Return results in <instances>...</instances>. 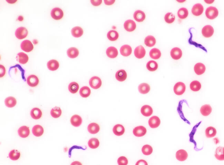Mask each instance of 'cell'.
<instances>
[{
	"label": "cell",
	"instance_id": "cell-1",
	"mask_svg": "<svg viewBox=\"0 0 224 165\" xmlns=\"http://www.w3.org/2000/svg\"><path fill=\"white\" fill-rule=\"evenodd\" d=\"M206 16L209 19H214L218 16V10L215 7H210L207 8L205 11Z\"/></svg>",
	"mask_w": 224,
	"mask_h": 165
},
{
	"label": "cell",
	"instance_id": "cell-2",
	"mask_svg": "<svg viewBox=\"0 0 224 165\" xmlns=\"http://www.w3.org/2000/svg\"><path fill=\"white\" fill-rule=\"evenodd\" d=\"M28 31L27 29L24 27L18 28L15 32L16 37L19 40H22L26 38L28 35Z\"/></svg>",
	"mask_w": 224,
	"mask_h": 165
},
{
	"label": "cell",
	"instance_id": "cell-3",
	"mask_svg": "<svg viewBox=\"0 0 224 165\" xmlns=\"http://www.w3.org/2000/svg\"><path fill=\"white\" fill-rule=\"evenodd\" d=\"M51 16L55 20H60L63 18L64 13L63 11L59 8H55L52 10Z\"/></svg>",
	"mask_w": 224,
	"mask_h": 165
},
{
	"label": "cell",
	"instance_id": "cell-4",
	"mask_svg": "<svg viewBox=\"0 0 224 165\" xmlns=\"http://www.w3.org/2000/svg\"><path fill=\"white\" fill-rule=\"evenodd\" d=\"M174 89V91L176 95H182L185 91L186 86L184 83L179 82L175 85Z\"/></svg>",
	"mask_w": 224,
	"mask_h": 165
},
{
	"label": "cell",
	"instance_id": "cell-5",
	"mask_svg": "<svg viewBox=\"0 0 224 165\" xmlns=\"http://www.w3.org/2000/svg\"><path fill=\"white\" fill-rule=\"evenodd\" d=\"M21 48L23 51L29 52L33 49V45L30 41L25 40L21 43Z\"/></svg>",
	"mask_w": 224,
	"mask_h": 165
},
{
	"label": "cell",
	"instance_id": "cell-6",
	"mask_svg": "<svg viewBox=\"0 0 224 165\" xmlns=\"http://www.w3.org/2000/svg\"><path fill=\"white\" fill-rule=\"evenodd\" d=\"M90 86L93 89H98L101 86V80L99 77L93 76L90 79Z\"/></svg>",
	"mask_w": 224,
	"mask_h": 165
},
{
	"label": "cell",
	"instance_id": "cell-7",
	"mask_svg": "<svg viewBox=\"0 0 224 165\" xmlns=\"http://www.w3.org/2000/svg\"><path fill=\"white\" fill-rule=\"evenodd\" d=\"M214 32V28L210 25L205 26L202 29V34L205 37H210L212 36Z\"/></svg>",
	"mask_w": 224,
	"mask_h": 165
},
{
	"label": "cell",
	"instance_id": "cell-8",
	"mask_svg": "<svg viewBox=\"0 0 224 165\" xmlns=\"http://www.w3.org/2000/svg\"><path fill=\"white\" fill-rule=\"evenodd\" d=\"M203 11V7L201 4H194L192 9V13L195 16H199L202 14Z\"/></svg>",
	"mask_w": 224,
	"mask_h": 165
},
{
	"label": "cell",
	"instance_id": "cell-9",
	"mask_svg": "<svg viewBox=\"0 0 224 165\" xmlns=\"http://www.w3.org/2000/svg\"><path fill=\"white\" fill-rule=\"evenodd\" d=\"M39 82V79L36 76L31 75L28 77L27 83L29 86L35 87L38 84Z\"/></svg>",
	"mask_w": 224,
	"mask_h": 165
},
{
	"label": "cell",
	"instance_id": "cell-10",
	"mask_svg": "<svg viewBox=\"0 0 224 165\" xmlns=\"http://www.w3.org/2000/svg\"><path fill=\"white\" fill-rule=\"evenodd\" d=\"M146 51L143 46H139L135 49L134 54L135 56L137 59H141L145 56Z\"/></svg>",
	"mask_w": 224,
	"mask_h": 165
},
{
	"label": "cell",
	"instance_id": "cell-11",
	"mask_svg": "<svg viewBox=\"0 0 224 165\" xmlns=\"http://www.w3.org/2000/svg\"><path fill=\"white\" fill-rule=\"evenodd\" d=\"M146 129L143 126H138L136 127L133 130V134L135 136L137 137H141L146 134Z\"/></svg>",
	"mask_w": 224,
	"mask_h": 165
},
{
	"label": "cell",
	"instance_id": "cell-12",
	"mask_svg": "<svg viewBox=\"0 0 224 165\" xmlns=\"http://www.w3.org/2000/svg\"><path fill=\"white\" fill-rule=\"evenodd\" d=\"M124 27L127 31L132 32L135 30L136 27L135 23L132 20H127L124 24Z\"/></svg>",
	"mask_w": 224,
	"mask_h": 165
},
{
	"label": "cell",
	"instance_id": "cell-13",
	"mask_svg": "<svg viewBox=\"0 0 224 165\" xmlns=\"http://www.w3.org/2000/svg\"><path fill=\"white\" fill-rule=\"evenodd\" d=\"M82 120L81 116L77 115H74L70 119V123L75 127H78L82 124Z\"/></svg>",
	"mask_w": 224,
	"mask_h": 165
},
{
	"label": "cell",
	"instance_id": "cell-14",
	"mask_svg": "<svg viewBox=\"0 0 224 165\" xmlns=\"http://www.w3.org/2000/svg\"><path fill=\"white\" fill-rule=\"evenodd\" d=\"M149 126L152 128H156L160 124V120L156 116L151 117L149 121Z\"/></svg>",
	"mask_w": 224,
	"mask_h": 165
},
{
	"label": "cell",
	"instance_id": "cell-15",
	"mask_svg": "<svg viewBox=\"0 0 224 165\" xmlns=\"http://www.w3.org/2000/svg\"><path fill=\"white\" fill-rule=\"evenodd\" d=\"M170 55L174 59L178 60L182 57V51L179 48H174L171 50Z\"/></svg>",
	"mask_w": 224,
	"mask_h": 165
},
{
	"label": "cell",
	"instance_id": "cell-16",
	"mask_svg": "<svg viewBox=\"0 0 224 165\" xmlns=\"http://www.w3.org/2000/svg\"><path fill=\"white\" fill-rule=\"evenodd\" d=\"M176 158L179 161H184L187 159L188 157V154L184 150H179L176 152Z\"/></svg>",
	"mask_w": 224,
	"mask_h": 165
},
{
	"label": "cell",
	"instance_id": "cell-17",
	"mask_svg": "<svg viewBox=\"0 0 224 165\" xmlns=\"http://www.w3.org/2000/svg\"><path fill=\"white\" fill-rule=\"evenodd\" d=\"M47 66L50 71H55L59 67V63L56 60H51L47 62Z\"/></svg>",
	"mask_w": 224,
	"mask_h": 165
},
{
	"label": "cell",
	"instance_id": "cell-18",
	"mask_svg": "<svg viewBox=\"0 0 224 165\" xmlns=\"http://www.w3.org/2000/svg\"><path fill=\"white\" fill-rule=\"evenodd\" d=\"M120 54L124 57L129 56L132 53V49L131 46L128 45L122 46L120 49Z\"/></svg>",
	"mask_w": 224,
	"mask_h": 165
},
{
	"label": "cell",
	"instance_id": "cell-19",
	"mask_svg": "<svg viewBox=\"0 0 224 165\" xmlns=\"http://www.w3.org/2000/svg\"><path fill=\"white\" fill-rule=\"evenodd\" d=\"M18 134L21 138H27L30 134L29 128L26 126H23L20 127L18 130Z\"/></svg>",
	"mask_w": 224,
	"mask_h": 165
},
{
	"label": "cell",
	"instance_id": "cell-20",
	"mask_svg": "<svg viewBox=\"0 0 224 165\" xmlns=\"http://www.w3.org/2000/svg\"><path fill=\"white\" fill-rule=\"evenodd\" d=\"M32 132L36 137H39L43 135L44 132V130L42 126L39 125H36L33 127Z\"/></svg>",
	"mask_w": 224,
	"mask_h": 165
},
{
	"label": "cell",
	"instance_id": "cell-21",
	"mask_svg": "<svg viewBox=\"0 0 224 165\" xmlns=\"http://www.w3.org/2000/svg\"><path fill=\"white\" fill-rule=\"evenodd\" d=\"M215 157L218 160L220 161L224 160V147H218L216 149Z\"/></svg>",
	"mask_w": 224,
	"mask_h": 165
},
{
	"label": "cell",
	"instance_id": "cell-22",
	"mask_svg": "<svg viewBox=\"0 0 224 165\" xmlns=\"http://www.w3.org/2000/svg\"><path fill=\"white\" fill-rule=\"evenodd\" d=\"M134 18L137 22H143L145 19V13L141 10L136 11L134 14Z\"/></svg>",
	"mask_w": 224,
	"mask_h": 165
},
{
	"label": "cell",
	"instance_id": "cell-23",
	"mask_svg": "<svg viewBox=\"0 0 224 165\" xmlns=\"http://www.w3.org/2000/svg\"><path fill=\"white\" fill-rule=\"evenodd\" d=\"M206 67L204 64L201 63H198L194 66V70L196 74L200 75L205 72Z\"/></svg>",
	"mask_w": 224,
	"mask_h": 165
},
{
	"label": "cell",
	"instance_id": "cell-24",
	"mask_svg": "<svg viewBox=\"0 0 224 165\" xmlns=\"http://www.w3.org/2000/svg\"><path fill=\"white\" fill-rule=\"evenodd\" d=\"M127 77V74L124 70H119L116 74V78L118 81L123 82L126 80Z\"/></svg>",
	"mask_w": 224,
	"mask_h": 165
},
{
	"label": "cell",
	"instance_id": "cell-25",
	"mask_svg": "<svg viewBox=\"0 0 224 165\" xmlns=\"http://www.w3.org/2000/svg\"><path fill=\"white\" fill-rule=\"evenodd\" d=\"M99 125L96 123H91L88 126V131L91 134H96L100 131Z\"/></svg>",
	"mask_w": 224,
	"mask_h": 165
},
{
	"label": "cell",
	"instance_id": "cell-26",
	"mask_svg": "<svg viewBox=\"0 0 224 165\" xmlns=\"http://www.w3.org/2000/svg\"><path fill=\"white\" fill-rule=\"evenodd\" d=\"M113 132L117 136H121L125 132V129L123 126L120 124H117L113 128Z\"/></svg>",
	"mask_w": 224,
	"mask_h": 165
},
{
	"label": "cell",
	"instance_id": "cell-27",
	"mask_svg": "<svg viewBox=\"0 0 224 165\" xmlns=\"http://www.w3.org/2000/svg\"><path fill=\"white\" fill-rule=\"evenodd\" d=\"M141 113L144 116H149L153 113V109L150 106L145 105L141 109Z\"/></svg>",
	"mask_w": 224,
	"mask_h": 165
},
{
	"label": "cell",
	"instance_id": "cell-28",
	"mask_svg": "<svg viewBox=\"0 0 224 165\" xmlns=\"http://www.w3.org/2000/svg\"><path fill=\"white\" fill-rule=\"evenodd\" d=\"M106 53L108 57L114 59L117 56L118 52L117 50L115 47H110L107 49Z\"/></svg>",
	"mask_w": 224,
	"mask_h": 165
},
{
	"label": "cell",
	"instance_id": "cell-29",
	"mask_svg": "<svg viewBox=\"0 0 224 165\" xmlns=\"http://www.w3.org/2000/svg\"><path fill=\"white\" fill-rule=\"evenodd\" d=\"M72 35L75 37H80L83 34V30L82 28L79 26H75L71 29Z\"/></svg>",
	"mask_w": 224,
	"mask_h": 165
},
{
	"label": "cell",
	"instance_id": "cell-30",
	"mask_svg": "<svg viewBox=\"0 0 224 165\" xmlns=\"http://www.w3.org/2000/svg\"><path fill=\"white\" fill-rule=\"evenodd\" d=\"M4 103L7 107L12 108L16 105L17 101L14 97H9L5 99Z\"/></svg>",
	"mask_w": 224,
	"mask_h": 165
},
{
	"label": "cell",
	"instance_id": "cell-31",
	"mask_svg": "<svg viewBox=\"0 0 224 165\" xmlns=\"http://www.w3.org/2000/svg\"><path fill=\"white\" fill-rule=\"evenodd\" d=\"M138 91L142 94H146L149 92L150 87L148 84L143 83L138 86Z\"/></svg>",
	"mask_w": 224,
	"mask_h": 165
},
{
	"label": "cell",
	"instance_id": "cell-32",
	"mask_svg": "<svg viewBox=\"0 0 224 165\" xmlns=\"http://www.w3.org/2000/svg\"><path fill=\"white\" fill-rule=\"evenodd\" d=\"M30 114L32 118L34 119H38L41 117L42 113L41 109H39V108H35L31 110Z\"/></svg>",
	"mask_w": 224,
	"mask_h": 165
},
{
	"label": "cell",
	"instance_id": "cell-33",
	"mask_svg": "<svg viewBox=\"0 0 224 165\" xmlns=\"http://www.w3.org/2000/svg\"><path fill=\"white\" fill-rule=\"evenodd\" d=\"M68 56L71 59L76 58L79 55V51L76 48L72 47L70 48L67 50Z\"/></svg>",
	"mask_w": 224,
	"mask_h": 165
},
{
	"label": "cell",
	"instance_id": "cell-34",
	"mask_svg": "<svg viewBox=\"0 0 224 165\" xmlns=\"http://www.w3.org/2000/svg\"><path fill=\"white\" fill-rule=\"evenodd\" d=\"M156 43V39L152 36H148L144 39V44L148 47H153Z\"/></svg>",
	"mask_w": 224,
	"mask_h": 165
},
{
	"label": "cell",
	"instance_id": "cell-35",
	"mask_svg": "<svg viewBox=\"0 0 224 165\" xmlns=\"http://www.w3.org/2000/svg\"><path fill=\"white\" fill-rule=\"evenodd\" d=\"M202 115L203 116H208L212 111V108L209 105H205L201 107L200 109Z\"/></svg>",
	"mask_w": 224,
	"mask_h": 165
},
{
	"label": "cell",
	"instance_id": "cell-36",
	"mask_svg": "<svg viewBox=\"0 0 224 165\" xmlns=\"http://www.w3.org/2000/svg\"><path fill=\"white\" fill-rule=\"evenodd\" d=\"M217 131L215 128L212 126L208 127L205 131V134L208 138H213L216 134Z\"/></svg>",
	"mask_w": 224,
	"mask_h": 165
},
{
	"label": "cell",
	"instance_id": "cell-37",
	"mask_svg": "<svg viewBox=\"0 0 224 165\" xmlns=\"http://www.w3.org/2000/svg\"><path fill=\"white\" fill-rule=\"evenodd\" d=\"M17 58L19 63L22 64H26L28 60V56L23 52L18 53Z\"/></svg>",
	"mask_w": 224,
	"mask_h": 165
},
{
	"label": "cell",
	"instance_id": "cell-38",
	"mask_svg": "<svg viewBox=\"0 0 224 165\" xmlns=\"http://www.w3.org/2000/svg\"><path fill=\"white\" fill-rule=\"evenodd\" d=\"M150 56L151 58L154 59H158L160 58L161 56V53L160 51L158 49L154 48L152 49L150 51Z\"/></svg>",
	"mask_w": 224,
	"mask_h": 165
},
{
	"label": "cell",
	"instance_id": "cell-39",
	"mask_svg": "<svg viewBox=\"0 0 224 165\" xmlns=\"http://www.w3.org/2000/svg\"><path fill=\"white\" fill-rule=\"evenodd\" d=\"M79 93H80V95L82 98H87L90 95L91 90H90V88L88 87V86H83L80 89Z\"/></svg>",
	"mask_w": 224,
	"mask_h": 165
},
{
	"label": "cell",
	"instance_id": "cell-40",
	"mask_svg": "<svg viewBox=\"0 0 224 165\" xmlns=\"http://www.w3.org/2000/svg\"><path fill=\"white\" fill-rule=\"evenodd\" d=\"M146 67L149 71L152 72L157 70L158 67V65L156 61H150L147 63Z\"/></svg>",
	"mask_w": 224,
	"mask_h": 165
},
{
	"label": "cell",
	"instance_id": "cell-41",
	"mask_svg": "<svg viewBox=\"0 0 224 165\" xmlns=\"http://www.w3.org/2000/svg\"><path fill=\"white\" fill-rule=\"evenodd\" d=\"M99 145H100V142L97 138H91L88 142V145L91 149H96L99 147Z\"/></svg>",
	"mask_w": 224,
	"mask_h": 165
},
{
	"label": "cell",
	"instance_id": "cell-42",
	"mask_svg": "<svg viewBox=\"0 0 224 165\" xmlns=\"http://www.w3.org/2000/svg\"><path fill=\"white\" fill-rule=\"evenodd\" d=\"M62 111L59 107H55L51 109L50 114L54 118H58L61 116Z\"/></svg>",
	"mask_w": 224,
	"mask_h": 165
},
{
	"label": "cell",
	"instance_id": "cell-43",
	"mask_svg": "<svg viewBox=\"0 0 224 165\" xmlns=\"http://www.w3.org/2000/svg\"><path fill=\"white\" fill-rule=\"evenodd\" d=\"M201 87V84L198 81H193L190 84V88L193 91H198L200 90Z\"/></svg>",
	"mask_w": 224,
	"mask_h": 165
},
{
	"label": "cell",
	"instance_id": "cell-44",
	"mask_svg": "<svg viewBox=\"0 0 224 165\" xmlns=\"http://www.w3.org/2000/svg\"><path fill=\"white\" fill-rule=\"evenodd\" d=\"M78 89H79V85L77 83L72 82L69 85L68 90L71 93H76L77 92Z\"/></svg>",
	"mask_w": 224,
	"mask_h": 165
},
{
	"label": "cell",
	"instance_id": "cell-45",
	"mask_svg": "<svg viewBox=\"0 0 224 165\" xmlns=\"http://www.w3.org/2000/svg\"><path fill=\"white\" fill-rule=\"evenodd\" d=\"M177 14L179 18L181 19H185L188 16V11L186 8H181L178 11Z\"/></svg>",
	"mask_w": 224,
	"mask_h": 165
},
{
	"label": "cell",
	"instance_id": "cell-46",
	"mask_svg": "<svg viewBox=\"0 0 224 165\" xmlns=\"http://www.w3.org/2000/svg\"><path fill=\"white\" fill-rule=\"evenodd\" d=\"M107 38L111 41H115L118 38L119 34L115 30H111L107 34Z\"/></svg>",
	"mask_w": 224,
	"mask_h": 165
},
{
	"label": "cell",
	"instance_id": "cell-47",
	"mask_svg": "<svg viewBox=\"0 0 224 165\" xmlns=\"http://www.w3.org/2000/svg\"><path fill=\"white\" fill-rule=\"evenodd\" d=\"M20 153L16 150H13L10 152L9 157L11 160H17L20 158Z\"/></svg>",
	"mask_w": 224,
	"mask_h": 165
},
{
	"label": "cell",
	"instance_id": "cell-48",
	"mask_svg": "<svg viewBox=\"0 0 224 165\" xmlns=\"http://www.w3.org/2000/svg\"><path fill=\"white\" fill-rule=\"evenodd\" d=\"M153 151V149L150 145L146 144L142 148V152L144 155L149 156L151 155Z\"/></svg>",
	"mask_w": 224,
	"mask_h": 165
},
{
	"label": "cell",
	"instance_id": "cell-49",
	"mask_svg": "<svg viewBox=\"0 0 224 165\" xmlns=\"http://www.w3.org/2000/svg\"><path fill=\"white\" fill-rule=\"evenodd\" d=\"M164 19L165 21L168 24H172L175 21V16L173 13L169 12L165 15Z\"/></svg>",
	"mask_w": 224,
	"mask_h": 165
},
{
	"label": "cell",
	"instance_id": "cell-50",
	"mask_svg": "<svg viewBox=\"0 0 224 165\" xmlns=\"http://www.w3.org/2000/svg\"><path fill=\"white\" fill-rule=\"evenodd\" d=\"M117 163L119 165H127L128 160L125 157L121 156L118 159Z\"/></svg>",
	"mask_w": 224,
	"mask_h": 165
},
{
	"label": "cell",
	"instance_id": "cell-51",
	"mask_svg": "<svg viewBox=\"0 0 224 165\" xmlns=\"http://www.w3.org/2000/svg\"><path fill=\"white\" fill-rule=\"evenodd\" d=\"M0 77H2L4 76L5 74V67L2 65H0Z\"/></svg>",
	"mask_w": 224,
	"mask_h": 165
},
{
	"label": "cell",
	"instance_id": "cell-52",
	"mask_svg": "<svg viewBox=\"0 0 224 165\" xmlns=\"http://www.w3.org/2000/svg\"><path fill=\"white\" fill-rule=\"evenodd\" d=\"M91 2L94 6H97L101 4L102 1H101V0H99V1H93V0H92V1H91Z\"/></svg>",
	"mask_w": 224,
	"mask_h": 165
},
{
	"label": "cell",
	"instance_id": "cell-53",
	"mask_svg": "<svg viewBox=\"0 0 224 165\" xmlns=\"http://www.w3.org/2000/svg\"><path fill=\"white\" fill-rule=\"evenodd\" d=\"M135 165H148V163L145 160L141 159L137 162Z\"/></svg>",
	"mask_w": 224,
	"mask_h": 165
},
{
	"label": "cell",
	"instance_id": "cell-54",
	"mask_svg": "<svg viewBox=\"0 0 224 165\" xmlns=\"http://www.w3.org/2000/svg\"><path fill=\"white\" fill-rule=\"evenodd\" d=\"M115 1L114 0H112V1H107V0H105L104 1V3L106 5H112L113 4L114 2H115Z\"/></svg>",
	"mask_w": 224,
	"mask_h": 165
},
{
	"label": "cell",
	"instance_id": "cell-55",
	"mask_svg": "<svg viewBox=\"0 0 224 165\" xmlns=\"http://www.w3.org/2000/svg\"><path fill=\"white\" fill-rule=\"evenodd\" d=\"M70 165H82V164L80 162H78V161H75V162L71 163Z\"/></svg>",
	"mask_w": 224,
	"mask_h": 165
},
{
	"label": "cell",
	"instance_id": "cell-56",
	"mask_svg": "<svg viewBox=\"0 0 224 165\" xmlns=\"http://www.w3.org/2000/svg\"><path fill=\"white\" fill-rule=\"evenodd\" d=\"M16 0H15V1H13V0H12V1H9V0H8V1H7V2H8L9 4L15 3H16Z\"/></svg>",
	"mask_w": 224,
	"mask_h": 165
},
{
	"label": "cell",
	"instance_id": "cell-57",
	"mask_svg": "<svg viewBox=\"0 0 224 165\" xmlns=\"http://www.w3.org/2000/svg\"><path fill=\"white\" fill-rule=\"evenodd\" d=\"M214 1H205V2L208 4H211L213 3Z\"/></svg>",
	"mask_w": 224,
	"mask_h": 165
}]
</instances>
